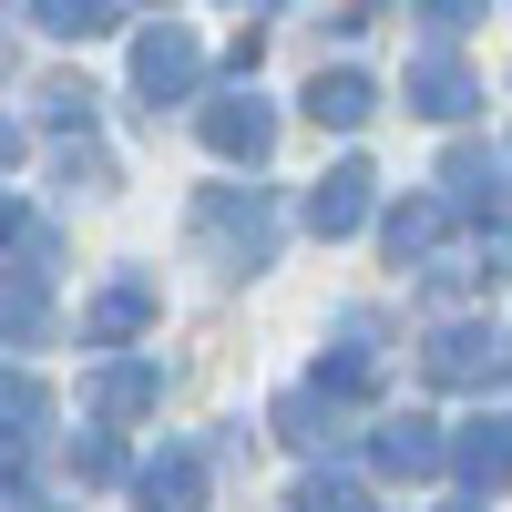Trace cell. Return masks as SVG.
<instances>
[{"instance_id":"1","label":"cell","mask_w":512,"mask_h":512,"mask_svg":"<svg viewBox=\"0 0 512 512\" xmlns=\"http://www.w3.org/2000/svg\"><path fill=\"white\" fill-rule=\"evenodd\" d=\"M502 369H512V338L492 318H441L420 338V379H431V390H492Z\"/></svg>"},{"instance_id":"2","label":"cell","mask_w":512,"mask_h":512,"mask_svg":"<svg viewBox=\"0 0 512 512\" xmlns=\"http://www.w3.org/2000/svg\"><path fill=\"white\" fill-rule=\"evenodd\" d=\"M195 226L216 236L236 267H267V246H277V205L256 195V185H205V205H195Z\"/></svg>"},{"instance_id":"3","label":"cell","mask_w":512,"mask_h":512,"mask_svg":"<svg viewBox=\"0 0 512 512\" xmlns=\"http://www.w3.org/2000/svg\"><path fill=\"white\" fill-rule=\"evenodd\" d=\"M195 82H205V52H195V31L185 21H154L134 41V93L164 113V103H195Z\"/></svg>"},{"instance_id":"4","label":"cell","mask_w":512,"mask_h":512,"mask_svg":"<svg viewBox=\"0 0 512 512\" xmlns=\"http://www.w3.org/2000/svg\"><path fill=\"white\" fill-rule=\"evenodd\" d=\"M369 472H379V482H431V472H451V441H441V420H431V410H400V420H379V431H369Z\"/></svg>"},{"instance_id":"5","label":"cell","mask_w":512,"mask_h":512,"mask_svg":"<svg viewBox=\"0 0 512 512\" xmlns=\"http://www.w3.org/2000/svg\"><path fill=\"white\" fill-rule=\"evenodd\" d=\"M195 134L216 144L226 164H267V154H277V113H267V93L246 82V93H226V103H205V113H195Z\"/></svg>"},{"instance_id":"6","label":"cell","mask_w":512,"mask_h":512,"mask_svg":"<svg viewBox=\"0 0 512 512\" xmlns=\"http://www.w3.org/2000/svg\"><path fill=\"white\" fill-rule=\"evenodd\" d=\"M154 308H164L154 277H113L93 308H82V349H123V338H144V328H154Z\"/></svg>"},{"instance_id":"7","label":"cell","mask_w":512,"mask_h":512,"mask_svg":"<svg viewBox=\"0 0 512 512\" xmlns=\"http://www.w3.org/2000/svg\"><path fill=\"white\" fill-rule=\"evenodd\" d=\"M369 195H379V175H369L359 154L328 164V175L308 185V226H318V236H359V226H369Z\"/></svg>"},{"instance_id":"8","label":"cell","mask_w":512,"mask_h":512,"mask_svg":"<svg viewBox=\"0 0 512 512\" xmlns=\"http://www.w3.org/2000/svg\"><path fill=\"white\" fill-rule=\"evenodd\" d=\"M134 502L144 512H205V451H154L134 472Z\"/></svg>"},{"instance_id":"9","label":"cell","mask_w":512,"mask_h":512,"mask_svg":"<svg viewBox=\"0 0 512 512\" xmlns=\"http://www.w3.org/2000/svg\"><path fill=\"white\" fill-rule=\"evenodd\" d=\"M441 205L461 226H482V216H502V164L482 154V144H461L451 164H441Z\"/></svg>"},{"instance_id":"10","label":"cell","mask_w":512,"mask_h":512,"mask_svg":"<svg viewBox=\"0 0 512 512\" xmlns=\"http://www.w3.org/2000/svg\"><path fill=\"white\" fill-rule=\"evenodd\" d=\"M472 103H482V82L461 72L451 52H420V62H410V113H431V123H461Z\"/></svg>"},{"instance_id":"11","label":"cell","mask_w":512,"mask_h":512,"mask_svg":"<svg viewBox=\"0 0 512 512\" xmlns=\"http://www.w3.org/2000/svg\"><path fill=\"white\" fill-rule=\"evenodd\" d=\"M318 390H338V400H369V390H379V318H349V328H338V349L318 359Z\"/></svg>"},{"instance_id":"12","label":"cell","mask_w":512,"mask_h":512,"mask_svg":"<svg viewBox=\"0 0 512 512\" xmlns=\"http://www.w3.org/2000/svg\"><path fill=\"white\" fill-rule=\"evenodd\" d=\"M369 113H379L369 72H318V82H308V123H318V134H359Z\"/></svg>"},{"instance_id":"13","label":"cell","mask_w":512,"mask_h":512,"mask_svg":"<svg viewBox=\"0 0 512 512\" xmlns=\"http://www.w3.org/2000/svg\"><path fill=\"white\" fill-rule=\"evenodd\" d=\"M451 472L472 482V492H502L512 482V420H472V431L451 441Z\"/></svg>"},{"instance_id":"14","label":"cell","mask_w":512,"mask_h":512,"mask_svg":"<svg viewBox=\"0 0 512 512\" xmlns=\"http://www.w3.org/2000/svg\"><path fill=\"white\" fill-rule=\"evenodd\" d=\"M41 328H52V287H41V267H11V277H0V338L31 349Z\"/></svg>"},{"instance_id":"15","label":"cell","mask_w":512,"mask_h":512,"mask_svg":"<svg viewBox=\"0 0 512 512\" xmlns=\"http://www.w3.org/2000/svg\"><path fill=\"white\" fill-rule=\"evenodd\" d=\"M338 410H349V400H338V390H318V379H308V390H287V400H277V441H297V451L338 441Z\"/></svg>"},{"instance_id":"16","label":"cell","mask_w":512,"mask_h":512,"mask_svg":"<svg viewBox=\"0 0 512 512\" xmlns=\"http://www.w3.org/2000/svg\"><path fill=\"white\" fill-rule=\"evenodd\" d=\"M154 400H164V369H154V359H123V369L93 379V410H103V420H144Z\"/></svg>"},{"instance_id":"17","label":"cell","mask_w":512,"mask_h":512,"mask_svg":"<svg viewBox=\"0 0 512 512\" xmlns=\"http://www.w3.org/2000/svg\"><path fill=\"white\" fill-rule=\"evenodd\" d=\"M123 21V0H31V31H52V41H103Z\"/></svg>"},{"instance_id":"18","label":"cell","mask_w":512,"mask_h":512,"mask_svg":"<svg viewBox=\"0 0 512 512\" xmlns=\"http://www.w3.org/2000/svg\"><path fill=\"white\" fill-rule=\"evenodd\" d=\"M441 226H451V205H431V195H420V205H390V226H379V246H390V256H400V267H410V256H420V246H431Z\"/></svg>"},{"instance_id":"19","label":"cell","mask_w":512,"mask_h":512,"mask_svg":"<svg viewBox=\"0 0 512 512\" xmlns=\"http://www.w3.org/2000/svg\"><path fill=\"white\" fill-rule=\"evenodd\" d=\"M0 246H21V256H31V267H41V277H52V226H41V216H31V205H11V195H0Z\"/></svg>"},{"instance_id":"20","label":"cell","mask_w":512,"mask_h":512,"mask_svg":"<svg viewBox=\"0 0 512 512\" xmlns=\"http://www.w3.org/2000/svg\"><path fill=\"white\" fill-rule=\"evenodd\" d=\"M93 82H72V72H52V82H41V123H62V134H72V123H93Z\"/></svg>"},{"instance_id":"21","label":"cell","mask_w":512,"mask_h":512,"mask_svg":"<svg viewBox=\"0 0 512 512\" xmlns=\"http://www.w3.org/2000/svg\"><path fill=\"white\" fill-rule=\"evenodd\" d=\"M0 420H21V431H41V420H52V390H41L31 369H0Z\"/></svg>"},{"instance_id":"22","label":"cell","mask_w":512,"mask_h":512,"mask_svg":"<svg viewBox=\"0 0 512 512\" xmlns=\"http://www.w3.org/2000/svg\"><path fill=\"white\" fill-rule=\"evenodd\" d=\"M297 512H369V502H359L349 472H308V482H297Z\"/></svg>"},{"instance_id":"23","label":"cell","mask_w":512,"mask_h":512,"mask_svg":"<svg viewBox=\"0 0 512 512\" xmlns=\"http://www.w3.org/2000/svg\"><path fill=\"white\" fill-rule=\"evenodd\" d=\"M62 185L103 195V185H113V154H103V144H62Z\"/></svg>"},{"instance_id":"24","label":"cell","mask_w":512,"mask_h":512,"mask_svg":"<svg viewBox=\"0 0 512 512\" xmlns=\"http://www.w3.org/2000/svg\"><path fill=\"white\" fill-rule=\"evenodd\" d=\"M72 472H82V482H113V472H123V441H113V431L72 441Z\"/></svg>"},{"instance_id":"25","label":"cell","mask_w":512,"mask_h":512,"mask_svg":"<svg viewBox=\"0 0 512 512\" xmlns=\"http://www.w3.org/2000/svg\"><path fill=\"white\" fill-rule=\"evenodd\" d=\"M482 11H492V0H420V21H431L441 41H461V31H472Z\"/></svg>"},{"instance_id":"26","label":"cell","mask_w":512,"mask_h":512,"mask_svg":"<svg viewBox=\"0 0 512 512\" xmlns=\"http://www.w3.org/2000/svg\"><path fill=\"white\" fill-rule=\"evenodd\" d=\"M0 512H41V502H31V492H11V482H0Z\"/></svg>"},{"instance_id":"27","label":"cell","mask_w":512,"mask_h":512,"mask_svg":"<svg viewBox=\"0 0 512 512\" xmlns=\"http://www.w3.org/2000/svg\"><path fill=\"white\" fill-rule=\"evenodd\" d=\"M11 154H21V134H11V123H0V175H11Z\"/></svg>"},{"instance_id":"28","label":"cell","mask_w":512,"mask_h":512,"mask_svg":"<svg viewBox=\"0 0 512 512\" xmlns=\"http://www.w3.org/2000/svg\"><path fill=\"white\" fill-rule=\"evenodd\" d=\"M451 512H482V502H451Z\"/></svg>"},{"instance_id":"29","label":"cell","mask_w":512,"mask_h":512,"mask_svg":"<svg viewBox=\"0 0 512 512\" xmlns=\"http://www.w3.org/2000/svg\"><path fill=\"white\" fill-rule=\"evenodd\" d=\"M502 175H512V144H502Z\"/></svg>"}]
</instances>
